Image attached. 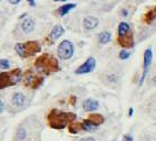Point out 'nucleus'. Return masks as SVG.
<instances>
[{
  "label": "nucleus",
  "mask_w": 156,
  "mask_h": 141,
  "mask_svg": "<svg viewBox=\"0 0 156 141\" xmlns=\"http://www.w3.org/2000/svg\"><path fill=\"white\" fill-rule=\"evenodd\" d=\"M74 54V46L69 40H64L58 46V55L61 60H69Z\"/></svg>",
  "instance_id": "obj_3"
},
{
  "label": "nucleus",
  "mask_w": 156,
  "mask_h": 141,
  "mask_svg": "<svg viewBox=\"0 0 156 141\" xmlns=\"http://www.w3.org/2000/svg\"><path fill=\"white\" fill-rule=\"evenodd\" d=\"M75 6H76L75 3H68V5H64V6H62L60 9H59V15H60L61 17L68 15V13H69L71 10L74 9Z\"/></svg>",
  "instance_id": "obj_13"
},
{
  "label": "nucleus",
  "mask_w": 156,
  "mask_h": 141,
  "mask_svg": "<svg viewBox=\"0 0 156 141\" xmlns=\"http://www.w3.org/2000/svg\"><path fill=\"white\" fill-rule=\"evenodd\" d=\"M73 118H75V116L73 115L64 114V112H60L58 110H52L51 114L49 115V123L52 128L61 129V128H64L66 123Z\"/></svg>",
  "instance_id": "obj_1"
},
{
  "label": "nucleus",
  "mask_w": 156,
  "mask_h": 141,
  "mask_svg": "<svg viewBox=\"0 0 156 141\" xmlns=\"http://www.w3.org/2000/svg\"><path fill=\"white\" fill-rule=\"evenodd\" d=\"M152 59H153V53H152V50L151 49H147L144 53V64H143V75H142L141 81H140V85L143 84L145 77H146V74L148 72V69H150L151 64H152Z\"/></svg>",
  "instance_id": "obj_5"
},
{
  "label": "nucleus",
  "mask_w": 156,
  "mask_h": 141,
  "mask_svg": "<svg viewBox=\"0 0 156 141\" xmlns=\"http://www.w3.org/2000/svg\"><path fill=\"white\" fill-rule=\"evenodd\" d=\"M63 33H64L63 27L58 24V25H55V27L52 29L51 33H50V38H51L52 40H58L61 35H63Z\"/></svg>",
  "instance_id": "obj_11"
},
{
  "label": "nucleus",
  "mask_w": 156,
  "mask_h": 141,
  "mask_svg": "<svg viewBox=\"0 0 156 141\" xmlns=\"http://www.w3.org/2000/svg\"><path fill=\"white\" fill-rule=\"evenodd\" d=\"M129 52L125 51V50H122V51L120 52V59L121 60H126V59H129Z\"/></svg>",
  "instance_id": "obj_20"
},
{
  "label": "nucleus",
  "mask_w": 156,
  "mask_h": 141,
  "mask_svg": "<svg viewBox=\"0 0 156 141\" xmlns=\"http://www.w3.org/2000/svg\"><path fill=\"white\" fill-rule=\"evenodd\" d=\"M111 33L108 32V31H104V32H101L99 34V41L100 43H102V44H106L111 41Z\"/></svg>",
  "instance_id": "obj_15"
},
{
  "label": "nucleus",
  "mask_w": 156,
  "mask_h": 141,
  "mask_svg": "<svg viewBox=\"0 0 156 141\" xmlns=\"http://www.w3.org/2000/svg\"><path fill=\"white\" fill-rule=\"evenodd\" d=\"M124 141H133V138L129 137V136H125V137H124Z\"/></svg>",
  "instance_id": "obj_24"
},
{
  "label": "nucleus",
  "mask_w": 156,
  "mask_h": 141,
  "mask_svg": "<svg viewBox=\"0 0 156 141\" xmlns=\"http://www.w3.org/2000/svg\"><path fill=\"white\" fill-rule=\"evenodd\" d=\"M21 79V71L20 69H13L12 72H3L0 73V88H6L8 86L17 84Z\"/></svg>",
  "instance_id": "obj_2"
},
{
  "label": "nucleus",
  "mask_w": 156,
  "mask_h": 141,
  "mask_svg": "<svg viewBox=\"0 0 156 141\" xmlns=\"http://www.w3.org/2000/svg\"><path fill=\"white\" fill-rule=\"evenodd\" d=\"M82 129L85 130V131H94V130L98 128V125L94 123L92 120H84L83 123H82Z\"/></svg>",
  "instance_id": "obj_12"
},
{
  "label": "nucleus",
  "mask_w": 156,
  "mask_h": 141,
  "mask_svg": "<svg viewBox=\"0 0 156 141\" xmlns=\"http://www.w3.org/2000/svg\"><path fill=\"white\" fill-rule=\"evenodd\" d=\"M27 137V131L24 128H19L16 135V141H23Z\"/></svg>",
  "instance_id": "obj_17"
},
{
  "label": "nucleus",
  "mask_w": 156,
  "mask_h": 141,
  "mask_svg": "<svg viewBox=\"0 0 156 141\" xmlns=\"http://www.w3.org/2000/svg\"><path fill=\"white\" fill-rule=\"evenodd\" d=\"M121 12L123 13V15H124V17H126V15H127V11H126V10H122V11H121Z\"/></svg>",
  "instance_id": "obj_26"
},
{
  "label": "nucleus",
  "mask_w": 156,
  "mask_h": 141,
  "mask_svg": "<svg viewBox=\"0 0 156 141\" xmlns=\"http://www.w3.org/2000/svg\"><path fill=\"white\" fill-rule=\"evenodd\" d=\"M96 62L94 57H89L81 66H79L78 69H75V74H87L91 73L95 69Z\"/></svg>",
  "instance_id": "obj_4"
},
{
  "label": "nucleus",
  "mask_w": 156,
  "mask_h": 141,
  "mask_svg": "<svg viewBox=\"0 0 156 141\" xmlns=\"http://www.w3.org/2000/svg\"><path fill=\"white\" fill-rule=\"evenodd\" d=\"M80 141H95V139H93V138H91V137H87V138H83V139H81Z\"/></svg>",
  "instance_id": "obj_22"
},
{
  "label": "nucleus",
  "mask_w": 156,
  "mask_h": 141,
  "mask_svg": "<svg viewBox=\"0 0 156 141\" xmlns=\"http://www.w3.org/2000/svg\"><path fill=\"white\" fill-rule=\"evenodd\" d=\"M10 67V62L8 60H0V69H8Z\"/></svg>",
  "instance_id": "obj_19"
},
{
  "label": "nucleus",
  "mask_w": 156,
  "mask_h": 141,
  "mask_svg": "<svg viewBox=\"0 0 156 141\" xmlns=\"http://www.w3.org/2000/svg\"><path fill=\"white\" fill-rule=\"evenodd\" d=\"M54 1H66V0H54Z\"/></svg>",
  "instance_id": "obj_28"
},
{
  "label": "nucleus",
  "mask_w": 156,
  "mask_h": 141,
  "mask_svg": "<svg viewBox=\"0 0 156 141\" xmlns=\"http://www.w3.org/2000/svg\"><path fill=\"white\" fill-rule=\"evenodd\" d=\"M9 1H10V3H12V5H18L21 0H9Z\"/></svg>",
  "instance_id": "obj_23"
},
{
  "label": "nucleus",
  "mask_w": 156,
  "mask_h": 141,
  "mask_svg": "<svg viewBox=\"0 0 156 141\" xmlns=\"http://www.w3.org/2000/svg\"><path fill=\"white\" fill-rule=\"evenodd\" d=\"M26 50H27V55L29 56L40 51V46L37 42H28L26 43Z\"/></svg>",
  "instance_id": "obj_10"
},
{
  "label": "nucleus",
  "mask_w": 156,
  "mask_h": 141,
  "mask_svg": "<svg viewBox=\"0 0 156 141\" xmlns=\"http://www.w3.org/2000/svg\"><path fill=\"white\" fill-rule=\"evenodd\" d=\"M21 29L24 33H30L34 29V21L32 19H26L23 22L21 23Z\"/></svg>",
  "instance_id": "obj_9"
},
{
  "label": "nucleus",
  "mask_w": 156,
  "mask_h": 141,
  "mask_svg": "<svg viewBox=\"0 0 156 141\" xmlns=\"http://www.w3.org/2000/svg\"><path fill=\"white\" fill-rule=\"evenodd\" d=\"M129 31V25L126 22H121L119 25V35L125 36Z\"/></svg>",
  "instance_id": "obj_16"
},
{
  "label": "nucleus",
  "mask_w": 156,
  "mask_h": 141,
  "mask_svg": "<svg viewBox=\"0 0 156 141\" xmlns=\"http://www.w3.org/2000/svg\"><path fill=\"white\" fill-rule=\"evenodd\" d=\"M153 81H154V83H156V76H155V77H154V79H153Z\"/></svg>",
  "instance_id": "obj_29"
},
{
  "label": "nucleus",
  "mask_w": 156,
  "mask_h": 141,
  "mask_svg": "<svg viewBox=\"0 0 156 141\" xmlns=\"http://www.w3.org/2000/svg\"><path fill=\"white\" fill-rule=\"evenodd\" d=\"M83 109L85 111H94L99 108V102H96L94 99H87L83 102Z\"/></svg>",
  "instance_id": "obj_7"
},
{
  "label": "nucleus",
  "mask_w": 156,
  "mask_h": 141,
  "mask_svg": "<svg viewBox=\"0 0 156 141\" xmlns=\"http://www.w3.org/2000/svg\"><path fill=\"white\" fill-rule=\"evenodd\" d=\"M90 120H92V121H93L94 123H96L98 126H99L100 123H103V118H102V116H100V115H92Z\"/></svg>",
  "instance_id": "obj_18"
},
{
  "label": "nucleus",
  "mask_w": 156,
  "mask_h": 141,
  "mask_svg": "<svg viewBox=\"0 0 156 141\" xmlns=\"http://www.w3.org/2000/svg\"><path fill=\"white\" fill-rule=\"evenodd\" d=\"M99 25V20L95 17H87L83 20V27L87 30H93Z\"/></svg>",
  "instance_id": "obj_6"
},
{
  "label": "nucleus",
  "mask_w": 156,
  "mask_h": 141,
  "mask_svg": "<svg viewBox=\"0 0 156 141\" xmlns=\"http://www.w3.org/2000/svg\"><path fill=\"white\" fill-rule=\"evenodd\" d=\"M3 109H5V105H3V102H2V100L0 99V114L3 111Z\"/></svg>",
  "instance_id": "obj_21"
},
{
  "label": "nucleus",
  "mask_w": 156,
  "mask_h": 141,
  "mask_svg": "<svg viewBox=\"0 0 156 141\" xmlns=\"http://www.w3.org/2000/svg\"><path fill=\"white\" fill-rule=\"evenodd\" d=\"M133 115V108L129 109V116H132Z\"/></svg>",
  "instance_id": "obj_27"
},
{
  "label": "nucleus",
  "mask_w": 156,
  "mask_h": 141,
  "mask_svg": "<svg viewBox=\"0 0 156 141\" xmlns=\"http://www.w3.org/2000/svg\"><path fill=\"white\" fill-rule=\"evenodd\" d=\"M28 2L30 3L31 7H34V6H36V2H34V0H28Z\"/></svg>",
  "instance_id": "obj_25"
},
{
  "label": "nucleus",
  "mask_w": 156,
  "mask_h": 141,
  "mask_svg": "<svg viewBox=\"0 0 156 141\" xmlns=\"http://www.w3.org/2000/svg\"><path fill=\"white\" fill-rule=\"evenodd\" d=\"M16 49V52L18 53L19 56L21 57H27V50H26V44L24 43H18V44H16L15 46Z\"/></svg>",
  "instance_id": "obj_14"
},
{
  "label": "nucleus",
  "mask_w": 156,
  "mask_h": 141,
  "mask_svg": "<svg viewBox=\"0 0 156 141\" xmlns=\"http://www.w3.org/2000/svg\"><path fill=\"white\" fill-rule=\"evenodd\" d=\"M26 102V96L22 93H16L12 96V104L17 107H21Z\"/></svg>",
  "instance_id": "obj_8"
}]
</instances>
